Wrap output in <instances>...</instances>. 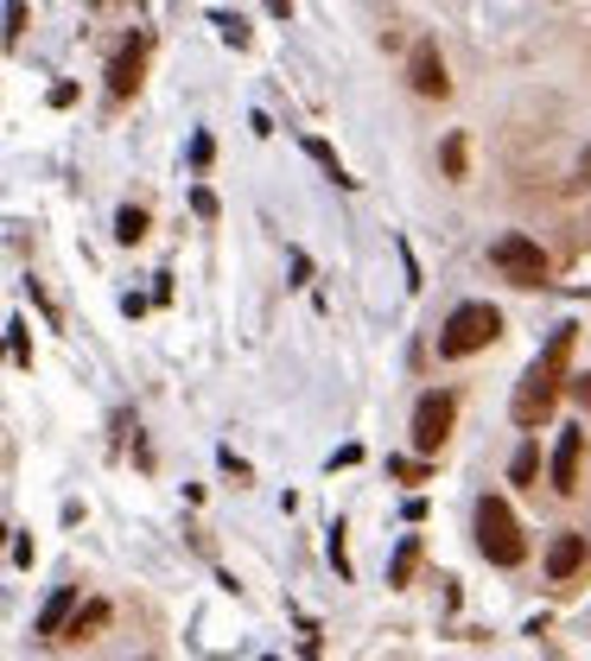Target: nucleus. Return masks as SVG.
I'll return each mask as SVG.
<instances>
[{
  "instance_id": "18",
  "label": "nucleus",
  "mask_w": 591,
  "mask_h": 661,
  "mask_svg": "<svg viewBox=\"0 0 591 661\" xmlns=\"http://www.w3.org/2000/svg\"><path fill=\"white\" fill-rule=\"evenodd\" d=\"M586 172H591V147H586Z\"/></svg>"
},
{
  "instance_id": "4",
  "label": "nucleus",
  "mask_w": 591,
  "mask_h": 661,
  "mask_svg": "<svg viewBox=\"0 0 591 661\" xmlns=\"http://www.w3.org/2000/svg\"><path fill=\"white\" fill-rule=\"evenodd\" d=\"M490 261H496V274L509 280V287H547V255H541V242L534 236H503L496 249H490Z\"/></svg>"
},
{
  "instance_id": "9",
  "label": "nucleus",
  "mask_w": 591,
  "mask_h": 661,
  "mask_svg": "<svg viewBox=\"0 0 591 661\" xmlns=\"http://www.w3.org/2000/svg\"><path fill=\"white\" fill-rule=\"evenodd\" d=\"M71 617H76V586H58L51 598H45V611H38L33 636H64V629H71Z\"/></svg>"
},
{
  "instance_id": "6",
  "label": "nucleus",
  "mask_w": 591,
  "mask_h": 661,
  "mask_svg": "<svg viewBox=\"0 0 591 661\" xmlns=\"http://www.w3.org/2000/svg\"><path fill=\"white\" fill-rule=\"evenodd\" d=\"M407 83H413V96H451V76H445V58H439V45L433 38H420L413 45V58H407Z\"/></svg>"
},
{
  "instance_id": "14",
  "label": "nucleus",
  "mask_w": 591,
  "mask_h": 661,
  "mask_svg": "<svg viewBox=\"0 0 591 661\" xmlns=\"http://www.w3.org/2000/svg\"><path fill=\"white\" fill-rule=\"evenodd\" d=\"M114 236H121V242H141V236H147V211H141V204H128V211L114 217Z\"/></svg>"
},
{
  "instance_id": "16",
  "label": "nucleus",
  "mask_w": 591,
  "mask_h": 661,
  "mask_svg": "<svg viewBox=\"0 0 591 661\" xmlns=\"http://www.w3.org/2000/svg\"><path fill=\"white\" fill-rule=\"evenodd\" d=\"M388 478H401V483H426V465H420V458H388Z\"/></svg>"
},
{
  "instance_id": "17",
  "label": "nucleus",
  "mask_w": 591,
  "mask_h": 661,
  "mask_svg": "<svg viewBox=\"0 0 591 661\" xmlns=\"http://www.w3.org/2000/svg\"><path fill=\"white\" fill-rule=\"evenodd\" d=\"M572 395H579V407L591 413V375H572Z\"/></svg>"
},
{
  "instance_id": "5",
  "label": "nucleus",
  "mask_w": 591,
  "mask_h": 661,
  "mask_svg": "<svg viewBox=\"0 0 591 661\" xmlns=\"http://www.w3.org/2000/svg\"><path fill=\"white\" fill-rule=\"evenodd\" d=\"M451 420H458V401H451L445 388L420 395V407H413V452L433 458V452L445 445V433H451Z\"/></svg>"
},
{
  "instance_id": "1",
  "label": "nucleus",
  "mask_w": 591,
  "mask_h": 661,
  "mask_svg": "<svg viewBox=\"0 0 591 661\" xmlns=\"http://www.w3.org/2000/svg\"><path fill=\"white\" fill-rule=\"evenodd\" d=\"M572 337L579 330L572 325H559L554 337H547V350L528 363V375H521V388H516V401H509V413H516V426H541L547 413H554V401H559V382H566V363H572Z\"/></svg>"
},
{
  "instance_id": "15",
  "label": "nucleus",
  "mask_w": 591,
  "mask_h": 661,
  "mask_svg": "<svg viewBox=\"0 0 591 661\" xmlns=\"http://www.w3.org/2000/svg\"><path fill=\"white\" fill-rule=\"evenodd\" d=\"M445 179H465V134H445Z\"/></svg>"
},
{
  "instance_id": "12",
  "label": "nucleus",
  "mask_w": 591,
  "mask_h": 661,
  "mask_svg": "<svg viewBox=\"0 0 591 661\" xmlns=\"http://www.w3.org/2000/svg\"><path fill=\"white\" fill-rule=\"evenodd\" d=\"M413 566H420V534H407L401 548H395V560H388V586H407Z\"/></svg>"
},
{
  "instance_id": "7",
  "label": "nucleus",
  "mask_w": 591,
  "mask_h": 661,
  "mask_svg": "<svg viewBox=\"0 0 591 661\" xmlns=\"http://www.w3.org/2000/svg\"><path fill=\"white\" fill-rule=\"evenodd\" d=\"M579 471H586V433H579V426H566V433H559V452H554V490H559V496H572V490H579Z\"/></svg>"
},
{
  "instance_id": "8",
  "label": "nucleus",
  "mask_w": 591,
  "mask_h": 661,
  "mask_svg": "<svg viewBox=\"0 0 591 661\" xmlns=\"http://www.w3.org/2000/svg\"><path fill=\"white\" fill-rule=\"evenodd\" d=\"M141 71H147V38H128L109 64V96H134L141 89Z\"/></svg>"
},
{
  "instance_id": "11",
  "label": "nucleus",
  "mask_w": 591,
  "mask_h": 661,
  "mask_svg": "<svg viewBox=\"0 0 591 661\" xmlns=\"http://www.w3.org/2000/svg\"><path fill=\"white\" fill-rule=\"evenodd\" d=\"M102 624H109V604L96 598V604H83V611L71 617V629H64V636H71V642H89V636H96Z\"/></svg>"
},
{
  "instance_id": "13",
  "label": "nucleus",
  "mask_w": 591,
  "mask_h": 661,
  "mask_svg": "<svg viewBox=\"0 0 591 661\" xmlns=\"http://www.w3.org/2000/svg\"><path fill=\"white\" fill-rule=\"evenodd\" d=\"M534 471H541V445H534V440H521L516 465H509V478H516V483H534Z\"/></svg>"
},
{
  "instance_id": "2",
  "label": "nucleus",
  "mask_w": 591,
  "mask_h": 661,
  "mask_svg": "<svg viewBox=\"0 0 591 661\" xmlns=\"http://www.w3.org/2000/svg\"><path fill=\"white\" fill-rule=\"evenodd\" d=\"M503 337V312L496 305H483V299H465L439 330V357H478Z\"/></svg>"
},
{
  "instance_id": "10",
  "label": "nucleus",
  "mask_w": 591,
  "mask_h": 661,
  "mask_svg": "<svg viewBox=\"0 0 591 661\" xmlns=\"http://www.w3.org/2000/svg\"><path fill=\"white\" fill-rule=\"evenodd\" d=\"M586 560H591L586 534H554V548H547V573H554V579H572Z\"/></svg>"
},
{
  "instance_id": "3",
  "label": "nucleus",
  "mask_w": 591,
  "mask_h": 661,
  "mask_svg": "<svg viewBox=\"0 0 591 661\" xmlns=\"http://www.w3.org/2000/svg\"><path fill=\"white\" fill-rule=\"evenodd\" d=\"M478 553L490 560V566H521V560H528L521 521L509 515L503 496H483V503H478Z\"/></svg>"
}]
</instances>
